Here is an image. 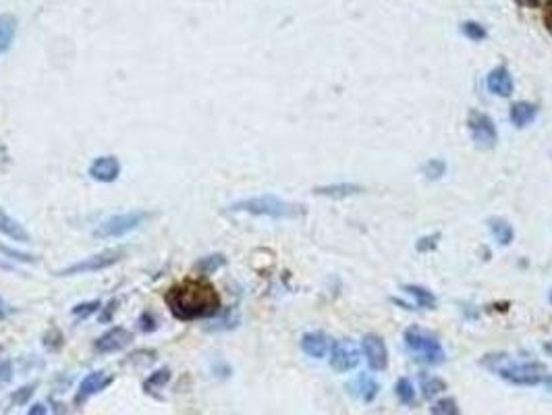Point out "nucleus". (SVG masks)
<instances>
[{"instance_id":"1","label":"nucleus","mask_w":552,"mask_h":415,"mask_svg":"<svg viewBox=\"0 0 552 415\" xmlns=\"http://www.w3.org/2000/svg\"><path fill=\"white\" fill-rule=\"evenodd\" d=\"M164 301L170 313L185 322L212 318L220 311V295L206 280H183L166 291Z\"/></svg>"},{"instance_id":"2","label":"nucleus","mask_w":552,"mask_h":415,"mask_svg":"<svg viewBox=\"0 0 552 415\" xmlns=\"http://www.w3.org/2000/svg\"><path fill=\"white\" fill-rule=\"evenodd\" d=\"M515 386H535L548 378V367L542 361H513L506 353H490L480 361Z\"/></svg>"},{"instance_id":"3","label":"nucleus","mask_w":552,"mask_h":415,"mask_svg":"<svg viewBox=\"0 0 552 415\" xmlns=\"http://www.w3.org/2000/svg\"><path fill=\"white\" fill-rule=\"evenodd\" d=\"M233 212H247L253 216H268V218H299L306 214V208L295 202H287L276 195H257L235 202L230 206Z\"/></svg>"},{"instance_id":"4","label":"nucleus","mask_w":552,"mask_h":415,"mask_svg":"<svg viewBox=\"0 0 552 415\" xmlns=\"http://www.w3.org/2000/svg\"><path fill=\"white\" fill-rule=\"evenodd\" d=\"M405 345L411 353L417 355V359H422L424 363L430 365H440L446 359L444 347L438 340L436 334H432L430 330L422 328V326H409L403 334Z\"/></svg>"},{"instance_id":"5","label":"nucleus","mask_w":552,"mask_h":415,"mask_svg":"<svg viewBox=\"0 0 552 415\" xmlns=\"http://www.w3.org/2000/svg\"><path fill=\"white\" fill-rule=\"evenodd\" d=\"M467 129L471 133V139L482 150H492L498 144V129L490 115L471 108L467 115Z\"/></svg>"},{"instance_id":"6","label":"nucleus","mask_w":552,"mask_h":415,"mask_svg":"<svg viewBox=\"0 0 552 415\" xmlns=\"http://www.w3.org/2000/svg\"><path fill=\"white\" fill-rule=\"evenodd\" d=\"M146 218H148L146 212H127V214L110 216V218H106L102 224H98V229H96L94 235H96L98 239H115V237H123V235L135 231Z\"/></svg>"},{"instance_id":"7","label":"nucleus","mask_w":552,"mask_h":415,"mask_svg":"<svg viewBox=\"0 0 552 415\" xmlns=\"http://www.w3.org/2000/svg\"><path fill=\"white\" fill-rule=\"evenodd\" d=\"M123 255H125V249H106V251H100L96 255H90V258H86L81 262H75V264L63 268L59 274L61 276H75V274L98 272V270H104V268L117 264Z\"/></svg>"},{"instance_id":"8","label":"nucleus","mask_w":552,"mask_h":415,"mask_svg":"<svg viewBox=\"0 0 552 415\" xmlns=\"http://www.w3.org/2000/svg\"><path fill=\"white\" fill-rule=\"evenodd\" d=\"M359 355H362L359 347L353 345L351 340H347V338L335 340L331 345V367L339 374L351 371L353 367H357Z\"/></svg>"},{"instance_id":"9","label":"nucleus","mask_w":552,"mask_h":415,"mask_svg":"<svg viewBox=\"0 0 552 415\" xmlns=\"http://www.w3.org/2000/svg\"><path fill=\"white\" fill-rule=\"evenodd\" d=\"M362 353L372 371H384L388 367V349L380 334H366L362 340Z\"/></svg>"},{"instance_id":"10","label":"nucleus","mask_w":552,"mask_h":415,"mask_svg":"<svg viewBox=\"0 0 552 415\" xmlns=\"http://www.w3.org/2000/svg\"><path fill=\"white\" fill-rule=\"evenodd\" d=\"M486 88L490 94L498 96V98H511L515 92V81L511 71L504 65L494 67L488 75H486Z\"/></svg>"},{"instance_id":"11","label":"nucleus","mask_w":552,"mask_h":415,"mask_svg":"<svg viewBox=\"0 0 552 415\" xmlns=\"http://www.w3.org/2000/svg\"><path fill=\"white\" fill-rule=\"evenodd\" d=\"M133 334L123 328V326H115L110 330H106L98 340H96V349L98 353H117L121 349H125L131 342Z\"/></svg>"},{"instance_id":"12","label":"nucleus","mask_w":552,"mask_h":415,"mask_svg":"<svg viewBox=\"0 0 552 415\" xmlns=\"http://www.w3.org/2000/svg\"><path fill=\"white\" fill-rule=\"evenodd\" d=\"M121 175V164L115 156H100L90 164V177L100 183H112Z\"/></svg>"},{"instance_id":"13","label":"nucleus","mask_w":552,"mask_h":415,"mask_svg":"<svg viewBox=\"0 0 552 415\" xmlns=\"http://www.w3.org/2000/svg\"><path fill=\"white\" fill-rule=\"evenodd\" d=\"M110 382H112V378H110L106 371H92V374H88V376L81 380L79 388H77L75 400H77V403L88 400L90 396H94V394H98L100 390H104Z\"/></svg>"},{"instance_id":"14","label":"nucleus","mask_w":552,"mask_h":415,"mask_svg":"<svg viewBox=\"0 0 552 415\" xmlns=\"http://www.w3.org/2000/svg\"><path fill=\"white\" fill-rule=\"evenodd\" d=\"M302 349L312 359H322L331 353V338L324 332H308L302 336Z\"/></svg>"},{"instance_id":"15","label":"nucleus","mask_w":552,"mask_h":415,"mask_svg":"<svg viewBox=\"0 0 552 415\" xmlns=\"http://www.w3.org/2000/svg\"><path fill=\"white\" fill-rule=\"evenodd\" d=\"M538 117V106L533 102H527V100H521V102H515L509 110V119L511 123L517 127V129H523L527 125H531Z\"/></svg>"},{"instance_id":"16","label":"nucleus","mask_w":552,"mask_h":415,"mask_svg":"<svg viewBox=\"0 0 552 415\" xmlns=\"http://www.w3.org/2000/svg\"><path fill=\"white\" fill-rule=\"evenodd\" d=\"M362 191H364V187L357 183H333V185H322V187L314 189L316 195L331 197V200H345V197L357 195Z\"/></svg>"},{"instance_id":"17","label":"nucleus","mask_w":552,"mask_h":415,"mask_svg":"<svg viewBox=\"0 0 552 415\" xmlns=\"http://www.w3.org/2000/svg\"><path fill=\"white\" fill-rule=\"evenodd\" d=\"M488 229L494 237V241L502 247H509L515 241V229L509 220L500 218V216H492L488 218Z\"/></svg>"},{"instance_id":"18","label":"nucleus","mask_w":552,"mask_h":415,"mask_svg":"<svg viewBox=\"0 0 552 415\" xmlns=\"http://www.w3.org/2000/svg\"><path fill=\"white\" fill-rule=\"evenodd\" d=\"M0 233L11 237L13 241H21L28 243L30 241V233L23 229V224H19L13 216H9L3 208H0Z\"/></svg>"},{"instance_id":"19","label":"nucleus","mask_w":552,"mask_h":415,"mask_svg":"<svg viewBox=\"0 0 552 415\" xmlns=\"http://www.w3.org/2000/svg\"><path fill=\"white\" fill-rule=\"evenodd\" d=\"M351 388H355V394H359L364 403H372V400H376V396H378V392H380V384H378V380L372 378V376H368V374H359L357 380L351 384Z\"/></svg>"},{"instance_id":"20","label":"nucleus","mask_w":552,"mask_h":415,"mask_svg":"<svg viewBox=\"0 0 552 415\" xmlns=\"http://www.w3.org/2000/svg\"><path fill=\"white\" fill-rule=\"evenodd\" d=\"M15 34H17V19L9 13L0 15V55L11 50Z\"/></svg>"},{"instance_id":"21","label":"nucleus","mask_w":552,"mask_h":415,"mask_svg":"<svg viewBox=\"0 0 552 415\" xmlns=\"http://www.w3.org/2000/svg\"><path fill=\"white\" fill-rule=\"evenodd\" d=\"M403 291L413 297V301H415L417 307H422V309H436V297H434V293L430 289H426L422 284H405Z\"/></svg>"},{"instance_id":"22","label":"nucleus","mask_w":552,"mask_h":415,"mask_svg":"<svg viewBox=\"0 0 552 415\" xmlns=\"http://www.w3.org/2000/svg\"><path fill=\"white\" fill-rule=\"evenodd\" d=\"M444 390H446V382L442 378H438V376H424L422 378V394H424V398L432 400L438 394H442Z\"/></svg>"},{"instance_id":"23","label":"nucleus","mask_w":552,"mask_h":415,"mask_svg":"<svg viewBox=\"0 0 552 415\" xmlns=\"http://www.w3.org/2000/svg\"><path fill=\"white\" fill-rule=\"evenodd\" d=\"M395 394H397V398H399L403 405H413V403H415V396H417L415 386H413V382H411L409 378H399V380H397V384H395Z\"/></svg>"},{"instance_id":"24","label":"nucleus","mask_w":552,"mask_h":415,"mask_svg":"<svg viewBox=\"0 0 552 415\" xmlns=\"http://www.w3.org/2000/svg\"><path fill=\"white\" fill-rule=\"evenodd\" d=\"M430 415H461V409H459L457 398H453V396H442V398H438V400L432 405Z\"/></svg>"},{"instance_id":"25","label":"nucleus","mask_w":552,"mask_h":415,"mask_svg":"<svg viewBox=\"0 0 552 415\" xmlns=\"http://www.w3.org/2000/svg\"><path fill=\"white\" fill-rule=\"evenodd\" d=\"M422 173L426 175L428 181H438L446 175V162L442 158H430L424 166Z\"/></svg>"},{"instance_id":"26","label":"nucleus","mask_w":552,"mask_h":415,"mask_svg":"<svg viewBox=\"0 0 552 415\" xmlns=\"http://www.w3.org/2000/svg\"><path fill=\"white\" fill-rule=\"evenodd\" d=\"M461 32H463V36L469 38L471 42H482V40H486V36H488L486 28H484L482 23H477V21H465V23H461Z\"/></svg>"},{"instance_id":"27","label":"nucleus","mask_w":552,"mask_h":415,"mask_svg":"<svg viewBox=\"0 0 552 415\" xmlns=\"http://www.w3.org/2000/svg\"><path fill=\"white\" fill-rule=\"evenodd\" d=\"M220 266H224V255L216 253V255H206L195 264V270L204 272V274H212L214 270H218Z\"/></svg>"},{"instance_id":"28","label":"nucleus","mask_w":552,"mask_h":415,"mask_svg":"<svg viewBox=\"0 0 552 415\" xmlns=\"http://www.w3.org/2000/svg\"><path fill=\"white\" fill-rule=\"evenodd\" d=\"M438 241H440V233H432V235H426L422 239H417L415 243V249L422 251V253H430L438 247Z\"/></svg>"},{"instance_id":"29","label":"nucleus","mask_w":552,"mask_h":415,"mask_svg":"<svg viewBox=\"0 0 552 415\" xmlns=\"http://www.w3.org/2000/svg\"><path fill=\"white\" fill-rule=\"evenodd\" d=\"M100 309V301H88V303H79L73 307V316L77 318H88L90 313L98 311Z\"/></svg>"},{"instance_id":"30","label":"nucleus","mask_w":552,"mask_h":415,"mask_svg":"<svg viewBox=\"0 0 552 415\" xmlns=\"http://www.w3.org/2000/svg\"><path fill=\"white\" fill-rule=\"evenodd\" d=\"M170 380V371L168 369H158L150 376V380L146 382V388H154V386H164L166 382Z\"/></svg>"},{"instance_id":"31","label":"nucleus","mask_w":552,"mask_h":415,"mask_svg":"<svg viewBox=\"0 0 552 415\" xmlns=\"http://www.w3.org/2000/svg\"><path fill=\"white\" fill-rule=\"evenodd\" d=\"M0 251H3L5 255H9V258H13V260H19V262H36L34 255L23 253V251H17V249H11V247H7V245H3V243H0Z\"/></svg>"},{"instance_id":"32","label":"nucleus","mask_w":552,"mask_h":415,"mask_svg":"<svg viewBox=\"0 0 552 415\" xmlns=\"http://www.w3.org/2000/svg\"><path fill=\"white\" fill-rule=\"evenodd\" d=\"M11 374H13L11 361H3V363H0V384L9 382L11 380Z\"/></svg>"},{"instance_id":"33","label":"nucleus","mask_w":552,"mask_h":415,"mask_svg":"<svg viewBox=\"0 0 552 415\" xmlns=\"http://www.w3.org/2000/svg\"><path fill=\"white\" fill-rule=\"evenodd\" d=\"M542 17H544V26H546V30L552 32V0L544 5V15H542Z\"/></svg>"},{"instance_id":"34","label":"nucleus","mask_w":552,"mask_h":415,"mask_svg":"<svg viewBox=\"0 0 552 415\" xmlns=\"http://www.w3.org/2000/svg\"><path fill=\"white\" fill-rule=\"evenodd\" d=\"M34 388H36L34 384H32V386H23V388L19 390V394H17V396L13 394V400H15V403H26V400H28V396L34 392Z\"/></svg>"},{"instance_id":"35","label":"nucleus","mask_w":552,"mask_h":415,"mask_svg":"<svg viewBox=\"0 0 552 415\" xmlns=\"http://www.w3.org/2000/svg\"><path fill=\"white\" fill-rule=\"evenodd\" d=\"M48 411H46V407L42 405V403H36V405H32L30 407V411H28V415H46Z\"/></svg>"},{"instance_id":"36","label":"nucleus","mask_w":552,"mask_h":415,"mask_svg":"<svg viewBox=\"0 0 552 415\" xmlns=\"http://www.w3.org/2000/svg\"><path fill=\"white\" fill-rule=\"evenodd\" d=\"M517 3L523 5V7H538L540 0H517Z\"/></svg>"},{"instance_id":"37","label":"nucleus","mask_w":552,"mask_h":415,"mask_svg":"<svg viewBox=\"0 0 552 415\" xmlns=\"http://www.w3.org/2000/svg\"><path fill=\"white\" fill-rule=\"evenodd\" d=\"M0 318H5V303H3V299H0Z\"/></svg>"},{"instance_id":"38","label":"nucleus","mask_w":552,"mask_h":415,"mask_svg":"<svg viewBox=\"0 0 552 415\" xmlns=\"http://www.w3.org/2000/svg\"><path fill=\"white\" fill-rule=\"evenodd\" d=\"M548 384H550V386H552V378H550V380H548Z\"/></svg>"},{"instance_id":"39","label":"nucleus","mask_w":552,"mask_h":415,"mask_svg":"<svg viewBox=\"0 0 552 415\" xmlns=\"http://www.w3.org/2000/svg\"><path fill=\"white\" fill-rule=\"evenodd\" d=\"M550 303H552V293H550Z\"/></svg>"}]
</instances>
